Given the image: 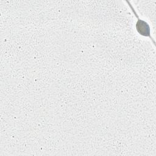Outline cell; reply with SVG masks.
Segmentation results:
<instances>
[{
    "instance_id": "obj_1",
    "label": "cell",
    "mask_w": 156,
    "mask_h": 156,
    "mask_svg": "<svg viewBox=\"0 0 156 156\" xmlns=\"http://www.w3.org/2000/svg\"><path fill=\"white\" fill-rule=\"evenodd\" d=\"M127 5L129 7L131 12L133 13L136 21L135 23V29L138 34L143 37L149 38L151 41H152L153 44L155 45V41L154 38L152 37L151 32V27L149 24L145 20L140 18L138 13L136 10L135 9L133 6L131 4V2L129 1H126Z\"/></svg>"
}]
</instances>
